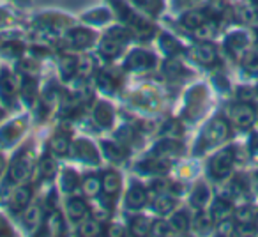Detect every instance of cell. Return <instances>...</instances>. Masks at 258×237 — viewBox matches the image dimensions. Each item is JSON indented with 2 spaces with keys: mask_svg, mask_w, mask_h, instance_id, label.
<instances>
[{
  "mask_svg": "<svg viewBox=\"0 0 258 237\" xmlns=\"http://www.w3.org/2000/svg\"><path fill=\"white\" fill-rule=\"evenodd\" d=\"M228 137H230V123L225 117L218 115V117L212 118L211 123L204 128V131L200 133L197 147H195V154H204V152L218 147V145L223 144Z\"/></svg>",
  "mask_w": 258,
  "mask_h": 237,
  "instance_id": "cell-1",
  "label": "cell"
},
{
  "mask_svg": "<svg viewBox=\"0 0 258 237\" xmlns=\"http://www.w3.org/2000/svg\"><path fill=\"white\" fill-rule=\"evenodd\" d=\"M115 8V13L118 15V18L122 20L125 27L129 29V32L137 36L138 39H151L156 34V29L147 18H144L142 15H138L137 11H133L131 8H127L125 4L118 2V0H113L111 2Z\"/></svg>",
  "mask_w": 258,
  "mask_h": 237,
  "instance_id": "cell-2",
  "label": "cell"
},
{
  "mask_svg": "<svg viewBox=\"0 0 258 237\" xmlns=\"http://www.w3.org/2000/svg\"><path fill=\"white\" fill-rule=\"evenodd\" d=\"M237 149L233 145L218 151L211 159H209L207 165V172L209 177L214 181H225L230 177V173L233 172V166H235V159H237Z\"/></svg>",
  "mask_w": 258,
  "mask_h": 237,
  "instance_id": "cell-3",
  "label": "cell"
},
{
  "mask_svg": "<svg viewBox=\"0 0 258 237\" xmlns=\"http://www.w3.org/2000/svg\"><path fill=\"white\" fill-rule=\"evenodd\" d=\"M32 172V158L27 152V149H22L18 154L13 158L11 165L8 166V181L9 184H23L29 179Z\"/></svg>",
  "mask_w": 258,
  "mask_h": 237,
  "instance_id": "cell-4",
  "label": "cell"
},
{
  "mask_svg": "<svg viewBox=\"0 0 258 237\" xmlns=\"http://www.w3.org/2000/svg\"><path fill=\"white\" fill-rule=\"evenodd\" d=\"M256 108L249 101H239L230 106V123L239 130H249L256 123Z\"/></svg>",
  "mask_w": 258,
  "mask_h": 237,
  "instance_id": "cell-5",
  "label": "cell"
},
{
  "mask_svg": "<svg viewBox=\"0 0 258 237\" xmlns=\"http://www.w3.org/2000/svg\"><path fill=\"white\" fill-rule=\"evenodd\" d=\"M69 154L73 158L80 159V161L87 163V165H101V152L89 138H76L71 142V147H69Z\"/></svg>",
  "mask_w": 258,
  "mask_h": 237,
  "instance_id": "cell-6",
  "label": "cell"
},
{
  "mask_svg": "<svg viewBox=\"0 0 258 237\" xmlns=\"http://www.w3.org/2000/svg\"><path fill=\"white\" fill-rule=\"evenodd\" d=\"M158 58L154 53L142 48H135L127 53L124 61V69L125 71H149V69L156 68Z\"/></svg>",
  "mask_w": 258,
  "mask_h": 237,
  "instance_id": "cell-7",
  "label": "cell"
},
{
  "mask_svg": "<svg viewBox=\"0 0 258 237\" xmlns=\"http://www.w3.org/2000/svg\"><path fill=\"white\" fill-rule=\"evenodd\" d=\"M66 43L73 50H87L96 43V32L85 27H75L66 34Z\"/></svg>",
  "mask_w": 258,
  "mask_h": 237,
  "instance_id": "cell-8",
  "label": "cell"
},
{
  "mask_svg": "<svg viewBox=\"0 0 258 237\" xmlns=\"http://www.w3.org/2000/svg\"><path fill=\"white\" fill-rule=\"evenodd\" d=\"M122 190V177L117 170L110 168L104 170L101 175V191H103L104 198L110 202H115Z\"/></svg>",
  "mask_w": 258,
  "mask_h": 237,
  "instance_id": "cell-9",
  "label": "cell"
},
{
  "mask_svg": "<svg viewBox=\"0 0 258 237\" xmlns=\"http://www.w3.org/2000/svg\"><path fill=\"white\" fill-rule=\"evenodd\" d=\"M249 46V36L244 30H235L225 37V50L230 57L242 58Z\"/></svg>",
  "mask_w": 258,
  "mask_h": 237,
  "instance_id": "cell-10",
  "label": "cell"
},
{
  "mask_svg": "<svg viewBox=\"0 0 258 237\" xmlns=\"http://www.w3.org/2000/svg\"><path fill=\"white\" fill-rule=\"evenodd\" d=\"M32 195L34 188L30 184H18V188L13 191L11 198H9V209H11L13 214H22L32 202Z\"/></svg>",
  "mask_w": 258,
  "mask_h": 237,
  "instance_id": "cell-11",
  "label": "cell"
},
{
  "mask_svg": "<svg viewBox=\"0 0 258 237\" xmlns=\"http://www.w3.org/2000/svg\"><path fill=\"white\" fill-rule=\"evenodd\" d=\"M25 118H16V121L4 124V126L0 128V147H11V145H15V142H18V138L25 133Z\"/></svg>",
  "mask_w": 258,
  "mask_h": 237,
  "instance_id": "cell-12",
  "label": "cell"
},
{
  "mask_svg": "<svg viewBox=\"0 0 258 237\" xmlns=\"http://www.w3.org/2000/svg\"><path fill=\"white\" fill-rule=\"evenodd\" d=\"M18 90H20V83L16 80V76L11 71L4 69V71L0 73V99L4 101L8 106H11V104H15Z\"/></svg>",
  "mask_w": 258,
  "mask_h": 237,
  "instance_id": "cell-13",
  "label": "cell"
},
{
  "mask_svg": "<svg viewBox=\"0 0 258 237\" xmlns=\"http://www.w3.org/2000/svg\"><path fill=\"white\" fill-rule=\"evenodd\" d=\"M149 204V190L142 184L135 183L125 193V209L129 211H142Z\"/></svg>",
  "mask_w": 258,
  "mask_h": 237,
  "instance_id": "cell-14",
  "label": "cell"
},
{
  "mask_svg": "<svg viewBox=\"0 0 258 237\" xmlns=\"http://www.w3.org/2000/svg\"><path fill=\"white\" fill-rule=\"evenodd\" d=\"M66 214L73 223H80L90 216V207L82 197H69L66 200Z\"/></svg>",
  "mask_w": 258,
  "mask_h": 237,
  "instance_id": "cell-15",
  "label": "cell"
},
{
  "mask_svg": "<svg viewBox=\"0 0 258 237\" xmlns=\"http://www.w3.org/2000/svg\"><path fill=\"white\" fill-rule=\"evenodd\" d=\"M193 58L202 66H214L218 62V50L211 41H200L191 50Z\"/></svg>",
  "mask_w": 258,
  "mask_h": 237,
  "instance_id": "cell-16",
  "label": "cell"
},
{
  "mask_svg": "<svg viewBox=\"0 0 258 237\" xmlns=\"http://www.w3.org/2000/svg\"><path fill=\"white\" fill-rule=\"evenodd\" d=\"M182 151H184V145L180 144L177 138H163V140H159L158 144L152 147L151 156L170 159V158H175V156L182 154Z\"/></svg>",
  "mask_w": 258,
  "mask_h": 237,
  "instance_id": "cell-17",
  "label": "cell"
},
{
  "mask_svg": "<svg viewBox=\"0 0 258 237\" xmlns=\"http://www.w3.org/2000/svg\"><path fill=\"white\" fill-rule=\"evenodd\" d=\"M92 117L97 126L108 130V128H111L115 123V108L111 106L108 101H97V103L94 104Z\"/></svg>",
  "mask_w": 258,
  "mask_h": 237,
  "instance_id": "cell-18",
  "label": "cell"
},
{
  "mask_svg": "<svg viewBox=\"0 0 258 237\" xmlns=\"http://www.w3.org/2000/svg\"><path fill=\"white\" fill-rule=\"evenodd\" d=\"M125 44L127 43H124V41L118 39V37L111 36V34H106V36L99 41V53L103 55L106 61H113V58L120 57Z\"/></svg>",
  "mask_w": 258,
  "mask_h": 237,
  "instance_id": "cell-19",
  "label": "cell"
},
{
  "mask_svg": "<svg viewBox=\"0 0 258 237\" xmlns=\"http://www.w3.org/2000/svg\"><path fill=\"white\" fill-rule=\"evenodd\" d=\"M138 172L147 173V175H163L170 170V159H163V158H156L151 156L145 161L138 163Z\"/></svg>",
  "mask_w": 258,
  "mask_h": 237,
  "instance_id": "cell-20",
  "label": "cell"
},
{
  "mask_svg": "<svg viewBox=\"0 0 258 237\" xmlns=\"http://www.w3.org/2000/svg\"><path fill=\"white\" fill-rule=\"evenodd\" d=\"M233 205L230 202V198L226 197H219L212 202L211 205V216L214 219V223H219V221H225V219H232L233 218Z\"/></svg>",
  "mask_w": 258,
  "mask_h": 237,
  "instance_id": "cell-21",
  "label": "cell"
},
{
  "mask_svg": "<svg viewBox=\"0 0 258 237\" xmlns=\"http://www.w3.org/2000/svg\"><path fill=\"white\" fill-rule=\"evenodd\" d=\"M131 101H133L138 108H144V110H147V111H154L159 108V96L149 89L133 92L131 94Z\"/></svg>",
  "mask_w": 258,
  "mask_h": 237,
  "instance_id": "cell-22",
  "label": "cell"
},
{
  "mask_svg": "<svg viewBox=\"0 0 258 237\" xmlns=\"http://www.w3.org/2000/svg\"><path fill=\"white\" fill-rule=\"evenodd\" d=\"M39 101H41V104H39L41 113H43V117H46V115H50L51 111L57 108L58 101H60V90L55 85L46 87V89L43 90V94H41Z\"/></svg>",
  "mask_w": 258,
  "mask_h": 237,
  "instance_id": "cell-23",
  "label": "cell"
},
{
  "mask_svg": "<svg viewBox=\"0 0 258 237\" xmlns=\"http://www.w3.org/2000/svg\"><path fill=\"white\" fill-rule=\"evenodd\" d=\"M120 75H118V71H115V69L108 68V69H101L99 73H97V87L103 90H106V92H111V90H117L118 87H120Z\"/></svg>",
  "mask_w": 258,
  "mask_h": 237,
  "instance_id": "cell-24",
  "label": "cell"
},
{
  "mask_svg": "<svg viewBox=\"0 0 258 237\" xmlns=\"http://www.w3.org/2000/svg\"><path fill=\"white\" fill-rule=\"evenodd\" d=\"M101 149H103V154L110 159L111 163H120L127 158V147L124 144H120L118 140L115 142H101Z\"/></svg>",
  "mask_w": 258,
  "mask_h": 237,
  "instance_id": "cell-25",
  "label": "cell"
},
{
  "mask_svg": "<svg viewBox=\"0 0 258 237\" xmlns=\"http://www.w3.org/2000/svg\"><path fill=\"white\" fill-rule=\"evenodd\" d=\"M175 207H177L175 195L168 193V191H166V193H159L158 197H156V200L152 202V211L159 216L172 214V212L175 211Z\"/></svg>",
  "mask_w": 258,
  "mask_h": 237,
  "instance_id": "cell-26",
  "label": "cell"
},
{
  "mask_svg": "<svg viewBox=\"0 0 258 237\" xmlns=\"http://www.w3.org/2000/svg\"><path fill=\"white\" fill-rule=\"evenodd\" d=\"M69 147H71V138H69L68 133H55L53 137L50 138V144H48V149L53 156L57 158H62V156L69 154Z\"/></svg>",
  "mask_w": 258,
  "mask_h": 237,
  "instance_id": "cell-27",
  "label": "cell"
},
{
  "mask_svg": "<svg viewBox=\"0 0 258 237\" xmlns=\"http://www.w3.org/2000/svg\"><path fill=\"white\" fill-rule=\"evenodd\" d=\"M209 20V15L205 13V9H191V11L184 13L180 16V23L184 29L187 30H197L202 23H205Z\"/></svg>",
  "mask_w": 258,
  "mask_h": 237,
  "instance_id": "cell-28",
  "label": "cell"
},
{
  "mask_svg": "<svg viewBox=\"0 0 258 237\" xmlns=\"http://www.w3.org/2000/svg\"><path fill=\"white\" fill-rule=\"evenodd\" d=\"M22 221H23V226H25L29 232H34V230L39 228V226L43 225V214H41L39 205H29V207L22 212Z\"/></svg>",
  "mask_w": 258,
  "mask_h": 237,
  "instance_id": "cell-29",
  "label": "cell"
},
{
  "mask_svg": "<svg viewBox=\"0 0 258 237\" xmlns=\"http://www.w3.org/2000/svg\"><path fill=\"white\" fill-rule=\"evenodd\" d=\"M189 202L197 211L198 209H205V205L211 202V190H209V186L204 183V181H200V183L193 188Z\"/></svg>",
  "mask_w": 258,
  "mask_h": 237,
  "instance_id": "cell-30",
  "label": "cell"
},
{
  "mask_svg": "<svg viewBox=\"0 0 258 237\" xmlns=\"http://www.w3.org/2000/svg\"><path fill=\"white\" fill-rule=\"evenodd\" d=\"M44 226H46V232L51 233V235H60V233L66 232L64 218H62V214L57 211V207L50 209L46 219H44Z\"/></svg>",
  "mask_w": 258,
  "mask_h": 237,
  "instance_id": "cell-31",
  "label": "cell"
},
{
  "mask_svg": "<svg viewBox=\"0 0 258 237\" xmlns=\"http://www.w3.org/2000/svg\"><path fill=\"white\" fill-rule=\"evenodd\" d=\"M129 2H131L138 11H142L147 16H152V18L159 16V13L165 8L163 0H129Z\"/></svg>",
  "mask_w": 258,
  "mask_h": 237,
  "instance_id": "cell-32",
  "label": "cell"
},
{
  "mask_svg": "<svg viewBox=\"0 0 258 237\" xmlns=\"http://www.w3.org/2000/svg\"><path fill=\"white\" fill-rule=\"evenodd\" d=\"M58 69H60V75L64 80H71L73 76H76L78 71V57L71 53H66L58 58Z\"/></svg>",
  "mask_w": 258,
  "mask_h": 237,
  "instance_id": "cell-33",
  "label": "cell"
},
{
  "mask_svg": "<svg viewBox=\"0 0 258 237\" xmlns=\"http://www.w3.org/2000/svg\"><path fill=\"white\" fill-rule=\"evenodd\" d=\"M20 94H22L23 99H25L29 104L36 101V97L39 96V85H37L34 76L27 75L25 78H23V82L20 83Z\"/></svg>",
  "mask_w": 258,
  "mask_h": 237,
  "instance_id": "cell-34",
  "label": "cell"
},
{
  "mask_svg": "<svg viewBox=\"0 0 258 237\" xmlns=\"http://www.w3.org/2000/svg\"><path fill=\"white\" fill-rule=\"evenodd\" d=\"M214 225H216V223H214V219H212L211 212H205L204 209H198L197 216L191 219V226H193V230H195V232H198V233L209 232V230H211Z\"/></svg>",
  "mask_w": 258,
  "mask_h": 237,
  "instance_id": "cell-35",
  "label": "cell"
},
{
  "mask_svg": "<svg viewBox=\"0 0 258 237\" xmlns=\"http://www.w3.org/2000/svg\"><path fill=\"white\" fill-rule=\"evenodd\" d=\"M151 228H152V221L149 218H145V216H135L129 221V233H133L137 237L149 235Z\"/></svg>",
  "mask_w": 258,
  "mask_h": 237,
  "instance_id": "cell-36",
  "label": "cell"
},
{
  "mask_svg": "<svg viewBox=\"0 0 258 237\" xmlns=\"http://www.w3.org/2000/svg\"><path fill=\"white\" fill-rule=\"evenodd\" d=\"M76 232L82 237H96V235H99V233H103L104 230H103V225H101V219L97 221V219L87 218L78 223V230H76Z\"/></svg>",
  "mask_w": 258,
  "mask_h": 237,
  "instance_id": "cell-37",
  "label": "cell"
},
{
  "mask_svg": "<svg viewBox=\"0 0 258 237\" xmlns=\"http://www.w3.org/2000/svg\"><path fill=\"white\" fill-rule=\"evenodd\" d=\"M60 183H62V190H64L66 193H73V191H76L80 186H82L80 175L71 168H66L64 172H62Z\"/></svg>",
  "mask_w": 258,
  "mask_h": 237,
  "instance_id": "cell-38",
  "label": "cell"
},
{
  "mask_svg": "<svg viewBox=\"0 0 258 237\" xmlns=\"http://www.w3.org/2000/svg\"><path fill=\"white\" fill-rule=\"evenodd\" d=\"M170 223H172V226L175 228L177 233H184L191 228V218L186 211H173Z\"/></svg>",
  "mask_w": 258,
  "mask_h": 237,
  "instance_id": "cell-39",
  "label": "cell"
},
{
  "mask_svg": "<svg viewBox=\"0 0 258 237\" xmlns=\"http://www.w3.org/2000/svg\"><path fill=\"white\" fill-rule=\"evenodd\" d=\"M82 190L87 197H96L101 191V177L94 175V173H89L82 179Z\"/></svg>",
  "mask_w": 258,
  "mask_h": 237,
  "instance_id": "cell-40",
  "label": "cell"
},
{
  "mask_svg": "<svg viewBox=\"0 0 258 237\" xmlns=\"http://www.w3.org/2000/svg\"><path fill=\"white\" fill-rule=\"evenodd\" d=\"M256 216H258V209L251 204H244L240 207H237L233 211V218L237 219L239 223L242 221H256Z\"/></svg>",
  "mask_w": 258,
  "mask_h": 237,
  "instance_id": "cell-41",
  "label": "cell"
},
{
  "mask_svg": "<svg viewBox=\"0 0 258 237\" xmlns=\"http://www.w3.org/2000/svg\"><path fill=\"white\" fill-rule=\"evenodd\" d=\"M39 175L43 179L51 181L55 175H57V161L53 159V154L51 156H44L39 163Z\"/></svg>",
  "mask_w": 258,
  "mask_h": 237,
  "instance_id": "cell-42",
  "label": "cell"
},
{
  "mask_svg": "<svg viewBox=\"0 0 258 237\" xmlns=\"http://www.w3.org/2000/svg\"><path fill=\"white\" fill-rule=\"evenodd\" d=\"M184 133V128L179 121H166L161 128V137L163 138H177L179 140Z\"/></svg>",
  "mask_w": 258,
  "mask_h": 237,
  "instance_id": "cell-43",
  "label": "cell"
},
{
  "mask_svg": "<svg viewBox=\"0 0 258 237\" xmlns=\"http://www.w3.org/2000/svg\"><path fill=\"white\" fill-rule=\"evenodd\" d=\"M151 233L152 235L163 237V235H173V233H177V232L170 221H166V219H156V221H152Z\"/></svg>",
  "mask_w": 258,
  "mask_h": 237,
  "instance_id": "cell-44",
  "label": "cell"
},
{
  "mask_svg": "<svg viewBox=\"0 0 258 237\" xmlns=\"http://www.w3.org/2000/svg\"><path fill=\"white\" fill-rule=\"evenodd\" d=\"M110 18H111V13L104 8L92 9L89 15H83V22H89V23H106L110 22Z\"/></svg>",
  "mask_w": 258,
  "mask_h": 237,
  "instance_id": "cell-45",
  "label": "cell"
},
{
  "mask_svg": "<svg viewBox=\"0 0 258 237\" xmlns=\"http://www.w3.org/2000/svg\"><path fill=\"white\" fill-rule=\"evenodd\" d=\"M216 29H218V25H216V22H211V18L207 20L205 23H202L200 27H198L197 30H193V34L198 37L200 41H209L212 36L216 34Z\"/></svg>",
  "mask_w": 258,
  "mask_h": 237,
  "instance_id": "cell-46",
  "label": "cell"
},
{
  "mask_svg": "<svg viewBox=\"0 0 258 237\" xmlns=\"http://www.w3.org/2000/svg\"><path fill=\"white\" fill-rule=\"evenodd\" d=\"M242 68L246 71L256 75L258 73V48H253V50H247L242 57Z\"/></svg>",
  "mask_w": 258,
  "mask_h": 237,
  "instance_id": "cell-47",
  "label": "cell"
},
{
  "mask_svg": "<svg viewBox=\"0 0 258 237\" xmlns=\"http://www.w3.org/2000/svg\"><path fill=\"white\" fill-rule=\"evenodd\" d=\"M159 46L163 51H166L168 55H173L180 50V44L177 43L175 37L168 36V34H161V39H159Z\"/></svg>",
  "mask_w": 258,
  "mask_h": 237,
  "instance_id": "cell-48",
  "label": "cell"
},
{
  "mask_svg": "<svg viewBox=\"0 0 258 237\" xmlns=\"http://www.w3.org/2000/svg\"><path fill=\"white\" fill-rule=\"evenodd\" d=\"M247 181L244 179V177H235V179L230 183V193H232V197H240V195H246L247 193Z\"/></svg>",
  "mask_w": 258,
  "mask_h": 237,
  "instance_id": "cell-49",
  "label": "cell"
},
{
  "mask_svg": "<svg viewBox=\"0 0 258 237\" xmlns=\"http://www.w3.org/2000/svg\"><path fill=\"white\" fill-rule=\"evenodd\" d=\"M258 232V226L254 221H242L235 223V232L233 233H239V235H253V233Z\"/></svg>",
  "mask_w": 258,
  "mask_h": 237,
  "instance_id": "cell-50",
  "label": "cell"
},
{
  "mask_svg": "<svg viewBox=\"0 0 258 237\" xmlns=\"http://www.w3.org/2000/svg\"><path fill=\"white\" fill-rule=\"evenodd\" d=\"M117 140L120 142V144H124L125 147H127V144H131V142L135 140V131L131 126H124L120 128V130L117 131Z\"/></svg>",
  "mask_w": 258,
  "mask_h": 237,
  "instance_id": "cell-51",
  "label": "cell"
},
{
  "mask_svg": "<svg viewBox=\"0 0 258 237\" xmlns=\"http://www.w3.org/2000/svg\"><path fill=\"white\" fill-rule=\"evenodd\" d=\"M92 73V61L89 57H80L78 58V71L76 75L78 76H89Z\"/></svg>",
  "mask_w": 258,
  "mask_h": 237,
  "instance_id": "cell-52",
  "label": "cell"
},
{
  "mask_svg": "<svg viewBox=\"0 0 258 237\" xmlns=\"http://www.w3.org/2000/svg\"><path fill=\"white\" fill-rule=\"evenodd\" d=\"M166 75H168V78H177V76L184 75V69L180 64H177V62H168L165 68Z\"/></svg>",
  "mask_w": 258,
  "mask_h": 237,
  "instance_id": "cell-53",
  "label": "cell"
},
{
  "mask_svg": "<svg viewBox=\"0 0 258 237\" xmlns=\"http://www.w3.org/2000/svg\"><path fill=\"white\" fill-rule=\"evenodd\" d=\"M2 50L6 51V53L9 55H20V51H22V44L20 43H6L4 46H2Z\"/></svg>",
  "mask_w": 258,
  "mask_h": 237,
  "instance_id": "cell-54",
  "label": "cell"
},
{
  "mask_svg": "<svg viewBox=\"0 0 258 237\" xmlns=\"http://www.w3.org/2000/svg\"><path fill=\"white\" fill-rule=\"evenodd\" d=\"M239 15L242 16L244 22H251V20L254 18V11L251 8H247V6H242V8L239 9Z\"/></svg>",
  "mask_w": 258,
  "mask_h": 237,
  "instance_id": "cell-55",
  "label": "cell"
},
{
  "mask_svg": "<svg viewBox=\"0 0 258 237\" xmlns=\"http://www.w3.org/2000/svg\"><path fill=\"white\" fill-rule=\"evenodd\" d=\"M4 233H11V228H9V225L6 223V219L0 216V235H4Z\"/></svg>",
  "mask_w": 258,
  "mask_h": 237,
  "instance_id": "cell-56",
  "label": "cell"
},
{
  "mask_svg": "<svg viewBox=\"0 0 258 237\" xmlns=\"http://www.w3.org/2000/svg\"><path fill=\"white\" fill-rule=\"evenodd\" d=\"M6 168H8V163H6L4 154H2V152H0V177H2V173L6 172Z\"/></svg>",
  "mask_w": 258,
  "mask_h": 237,
  "instance_id": "cell-57",
  "label": "cell"
},
{
  "mask_svg": "<svg viewBox=\"0 0 258 237\" xmlns=\"http://www.w3.org/2000/svg\"><path fill=\"white\" fill-rule=\"evenodd\" d=\"M124 232V230L122 228H117V226H115V228H110L108 230V233H111V235H118V233H122Z\"/></svg>",
  "mask_w": 258,
  "mask_h": 237,
  "instance_id": "cell-58",
  "label": "cell"
},
{
  "mask_svg": "<svg viewBox=\"0 0 258 237\" xmlns=\"http://www.w3.org/2000/svg\"><path fill=\"white\" fill-rule=\"evenodd\" d=\"M253 183H254V186H256V190H258V170L254 172V175H253Z\"/></svg>",
  "mask_w": 258,
  "mask_h": 237,
  "instance_id": "cell-59",
  "label": "cell"
},
{
  "mask_svg": "<svg viewBox=\"0 0 258 237\" xmlns=\"http://www.w3.org/2000/svg\"><path fill=\"white\" fill-rule=\"evenodd\" d=\"M4 117V111H2V108H0V118Z\"/></svg>",
  "mask_w": 258,
  "mask_h": 237,
  "instance_id": "cell-60",
  "label": "cell"
}]
</instances>
